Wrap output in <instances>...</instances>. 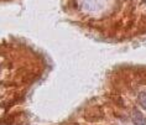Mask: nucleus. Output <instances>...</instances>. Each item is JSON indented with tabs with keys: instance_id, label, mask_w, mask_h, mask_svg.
<instances>
[{
	"instance_id": "1",
	"label": "nucleus",
	"mask_w": 146,
	"mask_h": 125,
	"mask_svg": "<svg viewBox=\"0 0 146 125\" xmlns=\"http://www.w3.org/2000/svg\"><path fill=\"white\" fill-rule=\"evenodd\" d=\"M134 120H135V123H136V125H146V120L142 118V115L140 113H135V115H134Z\"/></svg>"
}]
</instances>
